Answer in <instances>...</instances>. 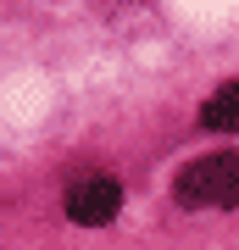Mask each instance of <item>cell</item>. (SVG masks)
Segmentation results:
<instances>
[{
  "instance_id": "3957f363",
  "label": "cell",
  "mask_w": 239,
  "mask_h": 250,
  "mask_svg": "<svg viewBox=\"0 0 239 250\" xmlns=\"http://www.w3.org/2000/svg\"><path fill=\"white\" fill-rule=\"evenodd\" d=\"M200 123H206V128H217V134H239V78H234V83H222V89L200 106Z\"/></svg>"
},
{
  "instance_id": "6da1fadb",
  "label": "cell",
  "mask_w": 239,
  "mask_h": 250,
  "mask_svg": "<svg viewBox=\"0 0 239 250\" xmlns=\"http://www.w3.org/2000/svg\"><path fill=\"white\" fill-rule=\"evenodd\" d=\"M173 195H178V206H189V211H206V206H239V150L189 161V167L178 172Z\"/></svg>"
},
{
  "instance_id": "7a4b0ae2",
  "label": "cell",
  "mask_w": 239,
  "mask_h": 250,
  "mask_svg": "<svg viewBox=\"0 0 239 250\" xmlns=\"http://www.w3.org/2000/svg\"><path fill=\"white\" fill-rule=\"evenodd\" d=\"M117 206H123V189H117V178H78L67 189V217L84 228H100L117 217Z\"/></svg>"
}]
</instances>
